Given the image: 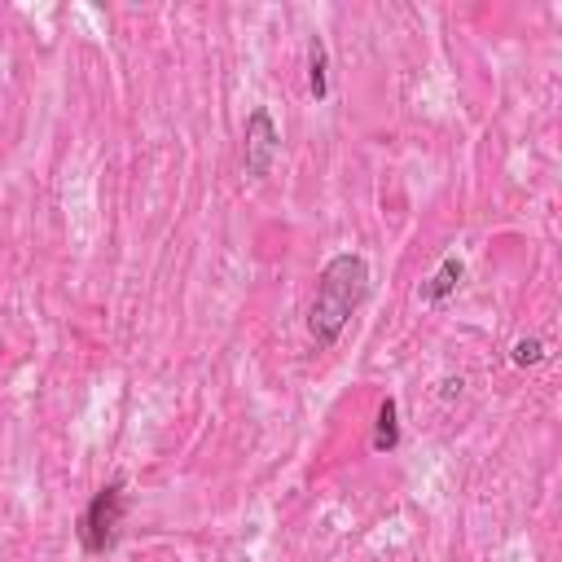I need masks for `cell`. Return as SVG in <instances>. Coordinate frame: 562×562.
Instances as JSON below:
<instances>
[{
    "label": "cell",
    "instance_id": "6da1fadb",
    "mask_svg": "<svg viewBox=\"0 0 562 562\" xmlns=\"http://www.w3.org/2000/svg\"><path fill=\"white\" fill-rule=\"evenodd\" d=\"M365 300H370L365 255H356V250L335 255L317 277V295H313V308H308V335L317 339V348H335Z\"/></svg>",
    "mask_w": 562,
    "mask_h": 562
},
{
    "label": "cell",
    "instance_id": "7a4b0ae2",
    "mask_svg": "<svg viewBox=\"0 0 562 562\" xmlns=\"http://www.w3.org/2000/svg\"><path fill=\"white\" fill-rule=\"evenodd\" d=\"M124 514H128V496H124V479H110L106 488H97L93 492V501L84 505V514H80V545H84V553L89 558H102V553H110L115 545H119V536H124Z\"/></svg>",
    "mask_w": 562,
    "mask_h": 562
},
{
    "label": "cell",
    "instance_id": "3957f363",
    "mask_svg": "<svg viewBox=\"0 0 562 562\" xmlns=\"http://www.w3.org/2000/svg\"><path fill=\"white\" fill-rule=\"evenodd\" d=\"M277 154H281V132L272 124V110L268 106H255L246 115V132H242V172L250 180H264L272 172Z\"/></svg>",
    "mask_w": 562,
    "mask_h": 562
},
{
    "label": "cell",
    "instance_id": "277c9868",
    "mask_svg": "<svg viewBox=\"0 0 562 562\" xmlns=\"http://www.w3.org/2000/svg\"><path fill=\"white\" fill-rule=\"evenodd\" d=\"M461 277H466V264H461L457 255H444V264L435 268V277L422 286V300H426V304H444V300L461 286Z\"/></svg>",
    "mask_w": 562,
    "mask_h": 562
},
{
    "label": "cell",
    "instance_id": "5b68a950",
    "mask_svg": "<svg viewBox=\"0 0 562 562\" xmlns=\"http://www.w3.org/2000/svg\"><path fill=\"white\" fill-rule=\"evenodd\" d=\"M308 93L317 102L330 97V58H326V40L321 36L308 40Z\"/></svg>",
    "mask_w": 562,
    "mask_h": 562
},
{
    "label": "cell",
    "instance_id": "8992f818",
    "mask_svg": "<svg viewBox=\"0 0 562 562\" xmlns=\"http://www.w3.org/2000/svg\"><path fill=\"white\" fill-rule=\"evenodd\" d=\"M400 444V409H396V400L387 396L383 405H378V422H374V453H391Z\"/></svg>",
    "mask_w": 562,
    "mask_h": 562
},
{
    "label": "cell",
    "instance_id": "52a82bcc",
    "mask_svg": "<svg viewBox=\"0 0 562 562\" xmlns=\"http://www.w3.org/2000/svg\"><path fill=\"white\" fill-rule=\"evenodd\" d=\"M540 361H545V343L540 339H518L514 343V365L527 370V365H540Z\"/></svg>",
    "mask_w": 562,
    "mask_h": 562
},
{
    "label": "cell",
    "instance_id": "ba28073f",
    "mask_svg": "<svg viewBox=\"0 0 562 562\" xmlns=\"http://www.w3.org/2000/svg\"><path fill=\"white\" fill-rule=\"evenodd\" d=\"M440 396H444V400L461 396V378H448V383H440Z\"/></svg>",
    "mask_w": 562,
    "mask_h": 562
}]
</instances>
